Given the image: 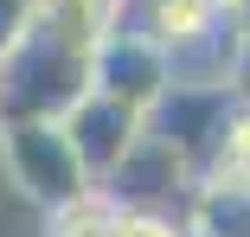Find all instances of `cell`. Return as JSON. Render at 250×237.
I'll return each mask as SVG.
<instances>
[{
    "mask_svg": "<svg viewBox=\"0 0 250 237\" xmlns=\"http://www.w3.org/2000/svg\"><path fill=\"white\" fill-rule=\"evenodd\" d=\"M180 224H186V237H250V193L199 179L180 205Z\"/></svg>",
    "mask_w": 250,
    "mask_h": 237,
    "instance_id": "obj_7",
    "label": "cell"
},
{
    "mask_svg": "<svg viewBox=\"0 0 250 237\" xmlns=\"http://www.w3.org/2000/svg\"><path fill=\"white\" fill-rule=\"evenodd\" d=\"M109 237H186L180 212H141V205H116Z\"/></svg>",
    "mask_w": 250,
    "mask_h": 237,
    "instance_id": "obj_10",
    "label": "cell"
},
{
    "mask_svg": "<svg viewBox=\"0 0 250 237\" xmlns=\"http://www.w3.org/2000/svg\"><path fill=\"white\" fill-rule=\"evenodd\" d=\"M237 97H250V45H244V58H237Z\"/></svg>",
    "mask_w": 250,
    "mask_h": 237,
    "instance_id": "obj_12",
    "label": "cell"
},
{
    "mask_svg": "<svg viewBox=\"0 0 250 237\" xmlns=\"http://www.w3.org/2000/svg\"><path fill=\"white\" fill-rule=\"evenodd\" d=\"M199 179H212V186H244V193H250V97L231 103V116H225V128H218V148H212V160H206Z\"/></svg>",
    "mask_w": 250,
    "mask_h": 237,
    "instance_id": "obj_8",
    "label": "cell"
},
{
    "mask_svg": "<svg viewBox=\"0 0 250 237\" xmlns=\"http://www.w3.org/2000/svg\"><path fill=\"white\" fill-rule=\"evenodd\" d=\"M167 83H173V71H167V52H161L154 39H141V32H128V26H109L103 39L90 45V90L128 103L135 116L154 109Z\"/></svg>",
    "mask_w": 250,
    "mask_h": 237,
    "instance_id": "obj_3",
    "label": "cell"
},
{
    "mask_svg": "<svg viewBox=\"0 0 250 237\" xmlns=\"http://www.w3.org/2000/svg\"><path fill=\"white\" fill-rule=\"evenodd\" d=\"M20 13H26V0H0V58H7V45L20 32Z\"/></svg>",
    "mask_w": 250,
    "mask_h": 237,
    "instance_id": "obj_11",
    "label": "cell"
},
{
    "mask_svg": "<svg viewBox=\"0 0 250 237\" xmlns=\"http://www.w3.org/2000/svg\"><path fill=\"white\" fill-rule=\"evenodd\" d=\"M218 20H225L218 0H116L109 26H128L141 39H154L161 52H180V45H192L199 32H212Z\"/></svg>",
    "mask_w": 250,
    "mask_h": 237,
    "instance_id": "obj_6",
    "label": "cell"
},
{
    "mask_svg": "<svg viewBox=\"0 0 250 237\" xmlns=\"http://www.w3.org/2000/svg\"><path fill=\"white\" fill-rule=\"evenodd\" d=\"M231 103H237L231 83H167L161 103L141 116V128L154 135L161 148H173V154L192 167V179H199L206 160H212V148H218V128H225Z\"/></svg>",
    "mask_w": 250,
    "mask_h": 237,
    "instance_id": "obj_2",
    "label": "cell"
},
{
    "mask_svg": "<svg viewBox=\"0 0 250 237\" xmlns=\"http://www.w3.org/2000/svg\"><path fill=\"white\" fill-rule=\"evenodd\" d=\"M58 128H64V141H71V154L83 160V173L103 186L109 173H116V160L135 148V135H141V116L128 109V103H116V97H103V90H83V97L58 116Z\"/></svg>",
    "mask_w": 250,
    "mask_h": 237,
    "instance_id": "obj_5",
    "label": "cell"
},
{
    "mask_svg": "<svg viewBox=\"0 0 250 237\" xmlns=\"http://www.w3.org/2000/svg\"><path fill=\"white\" fill-rule=\"evenodd\" d=\"M192 186H199L192 167L141 128V135H135V148H128V154L116 160V173L103 179V193H109L116 205H141V212H180Z\"/></svg>",
    "mask_w": 250,
    "mask_h": 237,
    "instance_id": "obj_4",
    "label": "cell"
},
{
    "mask_svg": "<svg viewBox=\"0 0 250 237\" xmlns=\"http://www.w3.org/2000/svg\"><path fill=\"white\" fill-rule=\"evenodd\" d=\"M109 224H116V199L103 186H90L83 199L45 212V237H109Z\"/></svg>",
    "mask_w": 250,
    "mask_h": 237,
    "instance_id": "obj_9",
    "label": "cell"
},
{
    "mask_svg": "<svg viewBox=\"0 0 250 237\" xmlns=\"http://www.w3.org/2000/svg\"><path fill=\"white\" fill-rule=\"evenodd\" d=\"M237 26H244V32H250V0H244V13H237Z\"/></svg>",
    "mask_w": 250,
    "mask_h": 237,
    "instance_id": "obj_13",
    "label": "cell"
},
{
    "mask_svg": "<svg viewBox=\"0 0 250 237\" xmlns=\"http://www.w3.org/2000/svg\"><path fill=\"white\" fill-rule=\"evenodd\" d=\"M0 167H7V186L39 212H58L96 186L58 122H0Z\"/></svg>",
    "mask_w": 250,
    "mask_h": 237,
    "instance_id": "obj_1",
    "label": "cell"
}]
</instances>
